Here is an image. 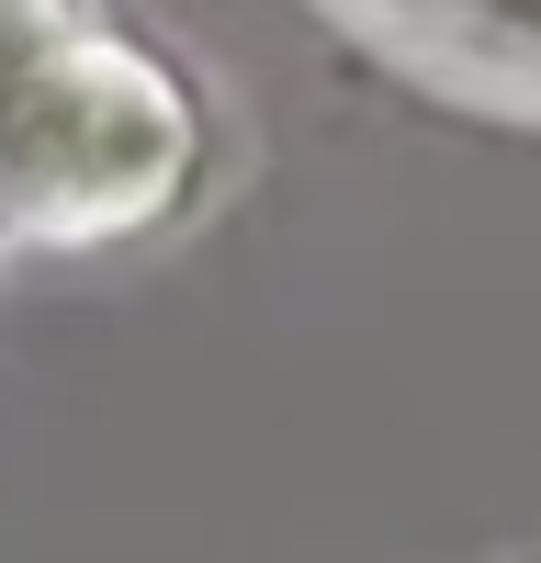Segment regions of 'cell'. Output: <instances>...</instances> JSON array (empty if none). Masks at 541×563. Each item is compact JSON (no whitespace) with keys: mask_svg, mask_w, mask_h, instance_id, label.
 Masks as SVG:
<instances>
[{"mask_svg":"<svg viewBox=\"0 0 541 563\" xmlns=\"http://www.w3.org/2000/svg\"><path fill=\"white\" fill-rule=\"evenodd\" d=\"M203 169V102L102 0H0V249H102Z\"/></svg>","mask_w":541,"mask_h":563,"instance_id":"6da1fadb","label":"cell"},{"mask_svg":"<svg viewBox=\"0 0 541 563\" xmlns=\"http://www.w3.org/2000/svg\"><path fill=\"white\" fill-rule=\"evenodd\" d=\"M316 12L451 102L541 124V0H316Z\"/></svg>","mask_w":541,"mask_h":563,"instance_id":"7a4b0ae2","label":"cell"}]
</instances>
